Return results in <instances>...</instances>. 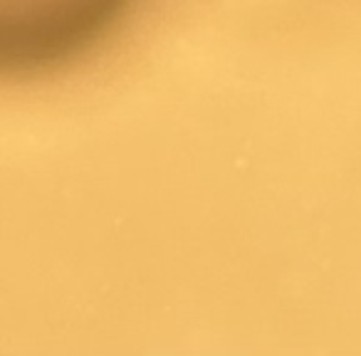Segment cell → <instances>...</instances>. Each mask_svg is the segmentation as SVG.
<instances>
[{
  "label": "cell",
  "instance_id": "obj_1",
  "mask_svg": "<svg viewBox=\"0 0 361 356\" xmlns=\"http://www.w3.org/2000/svg\"><path fill=\"white\" fill-rule=\"evenodd\" d=\"M136 0H0V77H27L77 60Z\"/></svg>",
  "mask_w": 361,
  "mask_h": 356
}]
</instances>
